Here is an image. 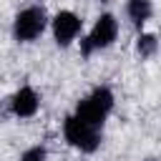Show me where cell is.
<instances>
[{"label":"cell","instance_id":"cell-1","mask_svg":"<svg viewBox=\"0 0 161 161\" xmlns=\"http://www.w3.org/2000/svg\"><path fill=\"white\" fill-rule=\"evenodd\" d=\"M113 103H116V101H113L111 88H108V86H98V88H93L88 96H83V98L78 101L75 116H78L80 121L91 123V126L103 128L106 118H108L111 111H113Z\"/></svg>","mask_w":161,"mask_h":161},{"label":"cell","instance_id":"cell-2","mask_svg":"<svg viewBox=\"0 0 161 161\" xmlns=\"http://www.w3.org/2000/svg\"><path fill=\"white\" fill-rule=\"evenodd\" d=\"M63 136H65V141H68L73 148H78V151H83V153H93V151L101 146V141H103L101 128L80 121L75 113L63 121Z\"/></svg>","mask_w":161,"mask_h":161},{"label":"cell","instance_id":"cell-3","mask_svg":"<svg viewBox=\"0 0 161 161\" xmlns=\"http://www.w3.org/2000/svg\"><path fill=\"white\" fill-rule=\"evenodd\" d=\"M118 38V20L113 13H101L98 20L93 23L91 33L80 40V53L83 58H88L93 50H103V48H111Z\"/></svg>","mask_w":161,"mask_h":161},{"label":"cell","instance_id":"cell-4","mask_svg":"<svg viewBox=\"0 0 161 161\" xmlns=\"http://www.w3.org/2000/svg\"><path fill=\"white\" fill-rule=\"evenodd\" d=\"M45 25H48L45 10L38 8V5H30V8H25V10H20L15 15V20H13V35H15L18 43H30V40H35V38L43 35Z\"/></svg>","mask_w":161,"mask_h":161},{"label":"cell","instance_id":"cell-5","mask_svg":"<svg viewBox=\"0 0 161 161\" xmlns=\"http://www.w3.org/2000/svg\"><path fill=\"white\" fill-rule=\"evenodd\" d=\"M50 28H53L55 43L65 48V45H70V43L78 38V33H80V28H83V20H80L73 10H58L55 18L50 20Z\"/></svg>","mask_w":161,"mask_h":161},{"label":"cell","instance_id":"cell-6","mask_svg":"<svg viewBox=\"0 0 161 161\" xmlns=\"http://www.w3.org/2000/svg\"><path fill=\"white\" fill-rule=\"evenodd\" d=\"M38 108H40V98H38L35 88H30V86H20L15 91V96L10 98V111L18 118H33L38 113Z\"/></svg>","mask_w":161,"mask_h":161},{"label":"cell","instance_id":"cell-7","mask_svg":"<svg viewBox=\"0 0 161 161\" xmlns=\"http://www.w3.org/2000/svg\"><path fill=\"white\" fill-rule=\"evenodd\" d=\"M126 15L136 28H141L153 15V3L151 0H128L126 3Z\"/></svg>","mask_w":161,"mask_h":161},{"label":"cell","instance_id":"cell-8","mask_svg":"<svg viewBox=\"0 0 161 161\" xmlns=\"http://www.w3.org/2000/svg\"><path fill=\"white\" fill-rule=\"evenodd\" d=\"M156 50H158V40H156V35H151V33H141V35L136 38V53H138L141 58H151Z\"/></svg>","mask_w":161,"mask_h":161},{"label":"cell","instance_id":"cell-9","mask_svg":"<svg viewBox=\"0 0 161 161\" xmlns=\"http://www.w3.org/2000/svg\"><path fill=\"white\" fill-rule=\"evenodd\" d=\"M20 161H45V148L43 146H33L20 156Z\"/></svg>","mask_w":161,"mask_h":161}]
</instances>
